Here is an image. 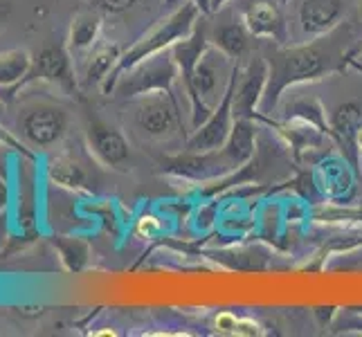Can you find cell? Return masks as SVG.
I'll list each match as a JSON object with an SVG mask.
<instances>
[{
  "label": "cell",
  "instance_id": "13",
  "mask_svg": "<svg viewBox=\"0 0 362 337\" xmlns=\"http://www.w3.org/2000/svg\"><path fill=\"white\" fill-rule=\"evenodd\" d=\"M32 64H34V57L23 47L0 52V90L7 93L5 102H9L11 97L18 95V90L23 88V83L32 70Z\"/></svg>",
  "mask_w": 362,
  "mask_h": 337
},
{
  "label": "cell",
  "instance_id": "3",
  "mask_svg": "<svg viewBox=\"0 0 362 337\" xmlns=\"http://www.w3.org/2000/svg\"><path fill=\"white\" fill-rule=\"evenodd\" d=\"M178 77V66L173 57H148L133 68L124 70L119 79L113 85V95L117 97H135V95H146L156 90H171L173 81Z\"/></svg>",
  "mask_w": 362,
  "mask_h": 337
},
{
  "label": "cell",
  "instance_id": "23",
  "mask_svg": "<svg viewBox=\"0 0 362 337\" xmlns=\"http://www.w3.org/2000/svg\"><path fill=\"white\" fill-rule=\"evenodd\" d=\"M194 3L201 11H211V0H194Z\"/></svg>",
  "mask_w": 362,
  "mask_h": 337
},
{
  "label": "cell",
  "instance_id": "6",
  "mask_svg": "<svg viewBox=\"0 0 362 337\" xmlns=\"http://www.w3.org/2000/svg\"><path fill=\"white\" fill-rule=\"evenodd\" d=\"M135 124L148 137H171L178 133V106L173 102L171 90L146 93L135 108Z\"/></svg>",
  "mask_w": 362,
  "mask_h": 337
},
{
  "label": "cell",
  "instance_id": "4",
  "mask_svg": "<svg viewBox=\"0 0 362 337\" xmlns=\"http://www.w3.org/2000/svg\"><path fill=\"white\" fill-rule=\"evenodd\" d=\"M236 77H239V70H232V77L228 81L226 95H223L221 104L211 110V115L203 122L201 129H196L194 135L187 140L185 148L187 153H207V151H216V148L226 146V142L230 140L232 129H234V110H232V102H234V90H236Z\"/></svg>",
  "mask_w": 362,
  "mask_h": 337
},
{
  "label": "cell",
  "instance_id": "25",
  "mask_svg": "<svg viewBox=\"0 0 362 337\" xmlns=\"http://www.w3.org/2000/svg\"><path fill=\"white\" fill-rule=\"evenodd\" d=\"M5 108H7V104L3 102V99H0V119H3V115H5Z\"/></svg>",
  "mask_w": 362,
  "mask_h": 337
},
{
  "label": "cell",
  "instance_id": "16",
  "mask_svg": "<svg viewBox=\"0 0 362 337\" xmlns=\"http://www.w3.org/2000/svg\"><path fill=\"white\" fill-rule=\"evenodd\" d=\"M122 59V49L113 43V45H99L90 49V57L86 61V68H83V77L81 83L86 88L90 85H99L108 79V74L115 70L117 61Z\"/></svg>",
  "mask_w": 362,
  "mask_h": 337
},
{
  "label": "cell",
  "instance_id": "17",
  "mask_svg": "<svg viewBox=\"0 0 362 337\" xmlns=\"http://www.w3.org/2000/svg\"><path fill=\"white\" fill-rule=\"evenodd\" d=\"M52 245L57 249V254L61 256V261H64L66 270L79 272L86 268V264H88L90 247L86 241L74 239V236H54Z\"/></svg>",
  "mask_w": 362,
  "mask_h": 337
},
{
  "label": "cell",
  "instance_id": "9",
  "mask_svg": "<svg viewBox=\"0 0 362 337\" xmlns=\"http://www.w3.org/2000/svg\"><path fill=\"white\" fill-rule=\"evenodd\" d=\"M268 77H270V66L264 59H257L255 64L250 66L241 85L234 90V102H232L234 119H255L257 115L255 108L261 99H264Z\"/></svg>",
  "mask_w": 362,
  "mask_h": 337
},
{
  "label": "cell",
  "instance_id": "11",
  "mask_svg": "<svg viewBox=\"0 0 362 337\" xmlns=\"http://www.w3.org/2000/svg\"><path fill=\"white\" fill-rule=\"evenodd\" d=\"M88 144L97 160L106 167L119 169L129 162V142L117 129H110L102 122H93L88 126Z\"/></svg>",
  "mask_w": 362,
  "mask_h": 337
},
{
  "label": "cell",
  "instance_id": "26",
  "mask_svg": "<svg viewBox=\"0 0 362 337\" xmlns=\"http://www.w3.org/2000/svg\"><path fill=\"white\" fill-rule=\"evenodd\" d=\"M180 3H185V0H167V5H171V7H178Z\"/></svg>",
  "mask_w": 362,
  "mask_h": 337
},
{
  "label": "cell",
  "instance_id": "22",
  "mask_svg": "<svg viewBox=\"0 0 362 337\" xmlns=\"http://www.w3.org/2000/svg\"><path fill=\"white\" fill-rule=\"evenodd\" d=\"M7 16H9V5H7V0H0V28L5 25Z\"/></svg>",
  "mask_w": 362,
  "mask_h": 337
},
{
  "label": "cell",
  "instance_id": "28",
  "mask_svg": "<svg viewBox=\"0 0 362 337\" xmlns=\"http://www.w3.org/2000/svg\"><path fill=\"white\" fill-rule=\"evenodd\" d=\"M360 20H362V3H360Z\"/></svg>",
  "mask_w": 362,
  "mask_h": 337
},
{
  "label": "cell",
  "instance_id": "10",
  "mask_svg": "<svg viewBox=\"0 0 362 337\" xmlns=\"http://www.w3.org/2000/svg\"><path fill=\"white\" fill-rule=\"evenodd\" d=\"M362 129V104L360 102H344L335 108L331 117V135L340 144L344 158L351 160L358 167V133Z\"/></svg>",
  "mask_w": 362,
  "mask_h": 337
},
{
  "label": "cell",
  "instance_id": "18",
  "mask_svg": "<svg viewBox=\"0 0 362 337\" xmlns=\"http://www.w3.org/2000/svg\"><path fill=\"white\" fill-rule=\"evenodd\" d=\"M247 34L250 32L245 30V25H239V23L223 25L214 36V45L221 52H226L230 59H239L247 49Z\"/></svg>",
  "mask_w": 362,
  "mask_h": 337
},
{
  "label": "cell",
  "instance_id": "24",
  "mask_svg": "<svg viewBox=\"0 0 362 337\" xmlns=\"http://www.w3.org/2000/svg\"><path fill=\"white\" fill-rule=\"evenodd\" d=\"M226 3H228V0H211V11H218Z\"/></svg>",
  "mask_w": 362,
  "mask_h": 337
},
{
  "label": "cell",
  "instance_id": "29",
  "mask_svg": "<svg viewBox=\"0 0 362 337\" xmlns=\"http://www.w3.org/2000/svg\"><path fill=\"white\" fill-rule=\"evenodd\" d=\"M281 3H288V0H281Z\"/></svg>",
  "mask_w": 362,
  "mask_h": 337
},
{
  "label": "cell",
  "instance_id": "1",
  "mask_svg": "<svg viewBox=\"0 0 362 337\" xmlns=\"http://www.w3.org/2000/svg\"><path fill=\"white\" fill-rule=\"evenodd\" d=\"M335 61H338V52H335L333 41L284 49L270 64V77L264 93L266 106L277 104L288 85L313 81L320 79L324 72L335 70Z\"/></svg>",
  "mask_w": 362,
  "mask_h": 337
},
{
  "label": "cell",
  "instance_id": "20",
  "mask_svg": "<svg viewBox=\"0 0 362 337\" xmlns=\"http://www.w3.org/2000/svg\"><path fill=\"white\" fill-rule=\"evenodd\" d=\"M245 326H252V324H250V321H239L232 313H223V315L216 317V329L223 331V333H243L241 329H245Z\"/></svg>",
  "mask_w": 362,
  "mask_h": 337
},
{
  "label": "cell",
  "instance_id": "2",
  "mask_svg": "<svg viewBox=\"0 0 362 337\" xmlns=\"http://www.w3.org/2000/svg\"><path fill=\"white\" fill-rule=\"evenodd\" d=\"M198 14H201V9L196 7L194 0H185V3L173 11L165 23L158 25L153 32H148L144 39H140L131 49H127V52L122 54L115 70L110 72L108 79L104 81V93L110 95L115 81L119 79V74L124 70H129L135 64H140V61L153 57V54H160L165 47H171L173 43L187 39V36L194 32V23L198 20Z\"/></svg>",
  "mask_w": 362,
  "mask_h": 337
},
{
  "label": "cell",
  "instance_id": "27",
  "mask_svg": "<svg viewBox=\"0 0 362 337\" xmlns=\"http://www.w3.org/2000/svg\"><path fill=\"white\" fill-rule=\"evenodd\" d=\"M358 59H360V61H358V68H360V70H362V54H360V57H358Z\"/></svg>",
  "mask_w": 362,
  "mask_h": 337
},
{
  "label": "cell",
  "instance_id": "12",
  "mask_svg": "<svg viewBox=\"0 0 362 337\" xmlns=\"http://www.w3.org/2000/svg\"><path fill=\"white\" fill-rule=\"evenodd\" d=\"M342 0H302L299 5V23L308 36L331 34L342 20Z\"/></svg>",
  "mask_w": 362,
  "mask_h": 337
},
{
  "label": "cell",
  "instance_id": "14",
  "mask_svg": "<svg viewBox=\"0 0 362 337\" xmlns=\"http://www.w3.org/2000/svg\"><path fill=\"white\" fill-rule=\"evenodd\" d=\"M99 32H102V16H99V11H83V14L74 16L68 32L70 54L90 52L99 41Z\"/></svg>",
  "mask_w": 362,
  "mask_h": 337
},
{
  "label": "cell",
  "instance_id": "15",
  "mask_svg": "<svg viewBox=\"0 0 362 337\" xmlns=\"http://www.w3.org/2000/svg\"><path fill=\"white\" fill-rule=\"evenodd\" d=\"M45 173H47V180L61 187V189H86V184H88V176H86V169L79 165L77 160L70 158V155H54L47 160V167H45Z\"/></svg>",
  "mask_w": 362,
  "mask_h": 337
},
{
  "label": "cell",
  "instance_id": "5",
  "mask_svg": "<svg viewBox=\"0 0 362 337\" xmlns=\"http://www.w3.org/2000/svg\"><path fill=\"white\" fill-rule=\"evenodd\" d=\"M32 81H41L54 85L57 90L66 95H77L79 83L74 79V68H72V54L68 45L64 43H47L39 49V54L34 57L32 70L25 79L23 88Z\"/></svg>",
  "mask_w": 362,
  "mask_h": 337
},
{
  "label": "cell",
  "instance_id": "21",
  "mask_svg": "<svg viewBox=\"0 0 362 337\" xmlns=\"http://www.w3.org/2000/svg\"><path fill=\"white\" fill-rule=\"evenodd\" d=\"M137 227H140V232H146V234H151V232H156L160 225H158V220L153 218V216H144L142 220H140V225H137Z\"/></svg>",
  "mask_w": 362,
  "mask_h": 337
},
{
  "label": "cell",
  "instance_id": "19",
  "mask_svg": "<svg viewBox=\"0 0 362 337\" xmlns=\"http://www.w3.org/2000/svg\"><path fill=\"white\" fill-rule=\"evenodd\" d=\"M137 5V0H93V7L99 14H106V16H117L129 11Z\"/></svg>",
  "mask_w": 362,
  "mask_h": 337
},
{
  "label": "cell",
  "instance_id": "7",
  "mask_svg": "<svg viewBox=\"0 0 362 337\" xmlns=\"http://www.w3.org/2000/svg\"><path fill=\"white\" fill-rule=\"evenodd\" d=\"M68 129V117L59 106H34L18 117V133L34 148L54 146Z\"/></svg>",
  "mask_w": 362,
  "mask_h": 337
},
{
  "label": "cell",
  "instance_id": "8",
  "mask_svg": "<svg viewBox=\"0 0 362 337\" xmlns=\"http://www.w3.org/2000/svg\"><path fill=\"white\" fill-rule=\"evenodd\" d=\"M243 25L250 36H264L279 45L288 43V25H286L279 7L270 0H255L243 11Z\"/></svg>",
  "mask_w": 362,
  "mask_h": 337
}]
</instances>
